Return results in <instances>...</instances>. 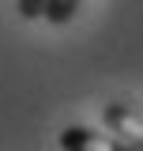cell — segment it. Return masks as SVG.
<instances>
[{
    "label": "cell",
    "instance_id": "cell-4",
    "mask_svg": "<svg viewBox=\"0 0 143 151\" xmlns=\"http://www.w3.org/2000/svg\"><path fill=\"white\" fill-rule=\"evenodd\" d=\"M49 0H19V15L23 19H45Z\"/></svg>",
    "mask_w": 143,
    "mask_h": 151
},
{
    "label": "cell",
    "instance_id": "cell-2",
    "mask_svg": "<svg viewBox=\"0 0 143 151\" xmlns=\"http://www.w3.org/2000/svg\"><path fill=\"white\" fill-rule=\"evenodd\" d=\"M94 132L87 129H64L60 132V147H109L106 140H90Z\"/></svg>",
    "mask_w": 143,
    "mask_h": 151
},
{
    "label": "cell",
    "instance_id": "cell-1",
    "mask_svg": "<svg viewBox=\"0 0 143 151\" xmlns=\"http://www.w3.org/2000/svg\"><path fill=\"white\" fill-rule=\"evenodd\" d=\"M102 121H106L109 136H117V144L143 147V117L139 113H132L128 106H121V102H109L106 110H102Z\"/></svg>",
    "mask_w": 143,
    "mask_h": 151
},
{
    "label": "cell",
    "instance_id": "cell-3",
    "mask_svg": "<svg viewBox=\"0 0 143 151\" xmlns=\"http://www.w3.org/2000/svg\"><path fill=\"white\" fill-rule=\"evenodd\" d=\"M79 4L83 0H49V8H45V19L49 23H56V27H64L75 12H79Z\"/></svg>",
    "mask_w": 143,
    "mask_h": 151
}]
</instances>
